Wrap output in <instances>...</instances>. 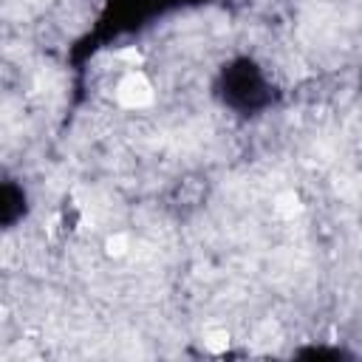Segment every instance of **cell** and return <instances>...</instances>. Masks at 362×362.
<instances>
[{"mask_svg":"<svg viewBox=\"0 0 362 362\" xmlns=\"http://www.w3.org/2000/svg\"><path fill=\"white\" fill-rule=\"evenodd\" d=\"M116 99L124 105V107H144L150 99H153V85L147 82L144 74H127L119 88H116Z\"/></svg>","mask_w":362,"mask_h":362,"instance_id":"6da1fadb","label":"cell"}]
</instances>
